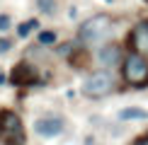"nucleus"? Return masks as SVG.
<instances>
[{
    "label": "nucleus",
    "mask_w": 148,
    "mask_h": 145,
    "mask_svg": "<svg viewBox=\"0 0 148 145\" xmlns=\"http://www.w3.org/2000/svg\"><path fill=\"white\" fill-rule=\"evenodd\" d=\"M0 85H8V75L5 72H0Z\"/></svg>",
    "instance_id": "nucleus-16"
},
{
    "label": "nucleus",
    "mask_w": 148,
    "mask_h": 145,
    "mask_svg": "<svg viewBox=\"0 0 148 145\" xmlns=\"http://www.w3.org/2000/svg\"><path fill=\"white\" fill-rule=\"evenodd\" d=\"M12 27V17L10 15H0V32H8Z\"/></svg>",
    "instance_id": "nucleus-13"
},
{
    "label": "nucleus",
    "mask_w": 148,
    "mask_h": 145,
    "mask_svg": "<svg viewBox=\"0 0 148 145\" xmlns=\"http://www.w3.org/2000/svg\"><path fill=\"white\" fill-rule=\"evenodd\" d=\"M121 77L131 87H148V58L138 53H126L121 60Z\"/></svg>",
    "instance_id": "nucleus-1"
},
{
    "label": "nucleus",
    "mask_w": 148,
    "mask_h": 145,
    "mask_svg": "<svg viewBox=\"0 0 148 145\" xmlns=\"http://www.w3.org/2000/svg\"><path fill=\"white\" fill-rule=\"evenodd\" d=\"M129 44H131L134 53L148 58V20H141L134 24L131 34H129Z\"/></svg>",
    "instance_id": "nucleus-6"
},
{
    "label": "nucleus",
    "mask_w": 148,
    "mask_h": 145,
    "mask_svg": "<svg viewBox=\"0 0 148 145\" xmlns=\"http://www.w3.org/2000/svg\"><path fill=\"white\" fill-rule=\"evenodd\" d=\"M10 48H12V41H10V39H5V36H3V39H0V53H8Z\"/></svg>",
    "instance_id": "nucleus-14"
},
{
    "label": "nucleus",
    "mask_w": 148,
    "mask_h": 145,
    "mask_svg": "<svg viewBox=\"0 0 148 145\" xmlns=\"http://www.w3.org/2000/svg\"><path fill=\"white\" fill-rule=\"evenodd\" d=\"M0 72H3V70H0Z\"/></svg>",
    "instance_id": "nucleus-18"
},
{
    "label": "nucleus",
    "mask_w": 148,
    "mask_h": 145,
    "mask_svg": "<svg viewBox=\"0 0 148 145\" xmlns=\"http://www.w3.org/2000/svg\"><path fill=\"white\" fill-rule=\"evenodd\" d=\"M58 41V34L51 32V29H44V32H39V36H36V44L39 46H53Z\"/></svg>",
    "instance_id": "nucleus-11"
},
{
    "label": "nucleus",
    "mask_w": 148,
    "mask_h": 145,
    "mask_svg": "<svg viewBox=\"0 0 148 145\" xmlns=\"http://www.w3.org/2000/svg\"><path fill=\"white\" fill-rule=\"evenodd\" d=\"M134 145H148V136H141V138H136V140H134Z\"/></svg>",
    "instance_id": "nucleus-15"
},
{
    "label": "nucleus",
    "mask_w": 148,
    "mask_h": 145,
    "mask_svg": "<svg viewBox=\"0 0 148 145\" xmlns=\"http://www.w3.org/2000/svg\"><path fill=\"white\" fill-rule=\"evenodd\" d=\"M34 29H39V20H27V22H22L20 27H17V36H20V39H27L29 34L34 32Z\"/></svg>",
    "instance_id": "nucleus-10"
},
{
    "label": "nucleus",
    "mask_w": 148,
    "mask_h": 145,
    "mask_svg": "<svg viewBox=\"0 0 148 145\" xmlns=\"http://www.w3.org/2000/svg\"><path fill=\"white\" fill-rule=\"evenodd\" d=\"M104 3H112V0H104Z\"/></svg>",
    "instance_id": "nucleus-17"
},
{
    "label": "nucleus",
    "mask_w": 148,
    "mask_h": 145,
    "mask_svg": "<svg viewBox=\"0 0 148 145\" xmlns=\"http://www.w3.org/2000/svg\"><path fill=\"white\" fill-rule=\"evenodd\" d=\"M112 32V17L109 15H92L78 27V41L83 44H97Z\"/></svg>",
    "instance_id": "nucleus-2"
},
{
    "label": "nucleus",
    "mask_w": 148,
    "mask_h": 145,
    "mask_svg": "<svg viewBox=\"0 0 148 145\" xmlns=\"http://www.w3.org/2000/svg\"><path fill=\"white\" fill-rule=\"evenodd\" d=\"M36 7H39V12L41 15H56L58 12V3L56 0H36Z\"/></svg>",
    "instance_id": "nucleus-12"
},
{
    "label": "nucleus",
    "mask_w": 148,
    "mask_h": 145,
    "mask_svg": "<svg viewBox=\"0 0 148 145\" xmlns=\"http://www.w3.org/2000/svg\"><path fill=\"white\" fill-rule=\"evenodd\" d=\"M119 119L121 121H134V119H148V111L146 109H138V106H126L119 111Z\"/></svg>",
    "instance_id": "nucleus-9"
},
{
    "label": "nucleus",
    "mask_w": 148,
    "mask_h": 145,
    "mask_svg": "<svg viewBox=\"0 0 148 145\" xmlns=\"http://www.w3.org/2000/svg\"><path fill=\"white\" fill-rule=\"evenodd\" d=\"M0 136H3L5 145H24L27 143L22 119L10 109H0Z\"/></svg>",
    "instance_id": "nucleus-4"
},
{
    "label": "nucleus",
    "mask_w": 148,
    "mask_h": 145,
    "mask_svg": "<svg viewBox=\"0 0 148 145\" xmlns=\"http://www.w3.org/2000/svg\"><path fill=\"white\" fill-rule=\"evenodd\" d=\"M146 3H148V0H146Z\"/></svg>",
    "instance_id": "nucleus-19"
},
{
    "label": "nucleus",
    "mask_w": 148,
    "mask_h": 145,
    "mask_svg": "<svg viewBox=\"0 0 148 145\" xmlns=\"http://www.w3.org/2000/svg\"><path fill=\"white\" fill-rule=\"evenodd\" d=\"M8 82L15 85V87H29V85H39V72H36V68L29 63V60H20V63H15V68L10 70Z\"/></svg>",
    "instance_id": "nucleus-5"
},
{
    "label": "nucleus",
    "mask_w": 148,
    "mask_h": 145,
    "mask_svg": "<svg viewBox=\"0 0 148 145\" xmlns=\"http://www.w3.org/2000/svg\"><path fill=\"white\" fill-rule=\"evenodd\" d=\"M61 131H63V119H58V116H44V119L34 121V133L41 138H53Z\"/></svg>",
    "instance_id": "nucleus-8"
},
{
    "label": "nucleus",
    "mask_w": 148,
    "mask_h": 145,
    "mask_svg": "<svg viewBox=\"0 0 148 145\" xmlns=\"http://www.w3.org/2000/svg\"><path fill=\"white\" fill-rule=\"evenodd\" d=\"M97 60L104 65V68H114V65H121V60H124V48L119 44H114V41H109V44H102L100 51H97Z\"/></svg>",
    "instance_id": "nucleus-7"
},
{
    "label": "nucleus",
    "mask_w": 148,
    "mask_h": 145,
    "mask_svg": "<svg viewBox=\"0 0 148 145\" xmlns=\"http://www.w3.org/2000/svg\"><path fill=\"white\" fill-rule=\"evenodd\" d=\"M114 87H116L114 75H112L109 70L100 68V70H92L90 75L85 77V82H83V94L90 97V99H102V97L112 94Z\"/></svg>",
    "instance_id": "nucleus-3"
}]
</instances>
